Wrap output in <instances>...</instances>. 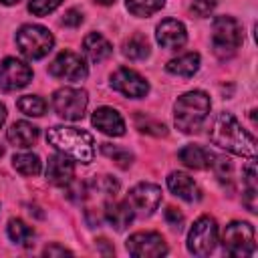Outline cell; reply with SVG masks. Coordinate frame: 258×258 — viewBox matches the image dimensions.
Listing matches in <instances>:
<instances>
[{"instance_id": "6da1fadb", "label": "cell", "mask_w": 258, "mask_h": 258, "mask_svg": "<svg viewBox=\"0 0 258 258\" xmlns=\"http://www.w3.org/2000/svg\"><path fill=\"white\" fill-rule=\"evenodd\" d=\"M210 139L214 145L240 155V157H248L254 159L256 157V141L254 137L238 123V119L232 113H220L210 129Z\"/></svg>"}, {"instance_id": "277c9868", "label": "cell", "mask_w": 258, "mask_h": 258, "mask_svg": "<svg viewBox=\"0 0 258 258\" xmlns=\"http://www.w3.org/2000/svg\"><path fill=\"white\" fill-rule=\"evenodd\" d=\"M244 40L242 26L232 16H216L212 22V46L222 58L232 56Z\"/></svg>"}, {"instance_id": "603a6c76", "label": "cell", "mask_w": 258, "mask_h": 258, "mask_svg": "<svg viewBox=\"0 0 258 258\" xmlns=\"http://www.w3.org/2000/svg\"><path fill=\"white\" fill-rule=\"evenodd\" d=\"M8 236H10V240L14 242V244H18V246H24V248H28V246H32L34 242V232H32V228L28 226V224H24L22 220H18V218H12L10 222H8Z\"/></svg>"}, {"instance_id": "7c38bea8", "label": "cell", "mask_w": 258, "mask_h": 258, "mask_svg": "<svg viewBox=\"0 0 258 258\" xmlns=\"http://www.w3.org/2000/svg\"><path fill=\"white\" fill-rule=\"evenodd\" d=\"M159 202H161V187L153 183H137L127 194V204L135 214H141V216L153 214Z\"/></svg>"}, {"instance_id": "ba28073f", "label": "cell", "mask_w": 258, "mask_h": 258, "mask_svg": "<svg viewBox=\"0 0 258 258\" xmlns=\"http://www.w3.org/2000/svg\"><path fill=\"white\" fill-rule=\"evenodd\" d=\"M218 244V226L210 216H202L187 234V250L194 256H208Z\"/></svg>"}, {"instance_id": "83f0119b", "label": "cell", "mask_w": 258, "mask_h": 258, "mask_svg": "<svg viewBox=\"0 0 258 258\" xmlns=\"http://www.w3.org/2000/svg\"><path fill=\"white\" fill-rule=\"evenodd\" d=\"M101 151L107 155V157H111L117 165H121V167H129L131 165V153L129 151H125V149H121V147H117V145H111V143H103L101 145Z\"/></svg>"}, {"instance_id": "cb8c5ba5", "label": "cell", "mask_w": 258, "mask_h": 258, "mask_svg": "<svg viewBox=\"0 0 258 258\" xmlns=\"http://www.w3.org/2000/svg\"><path fill=\"white\" fill-rule=\"evenodd\" d=\"M123 54L131 60H143L149 54V42L143 34H133L125 44H123Z\"/></svg>"}, {"instance_id": "30bf717a", "label": "cell", "mask_w": 258, "mask_h": 258, "mask_svg": "<svg viewBox=\"0 0 258 258\" xmlns=\"http://www.w3.org/2000/svg\"><path fill=\"white\" fill-rule=\"evenodd\" d=\"M48 73L52 77L64 79V81H83L89 71H87V64H85L81 54H77L73 50H62L50 62Z\"/></svg>"}, {"instance_id": "d6a6232c", "label": "cell", "mask_w": 258, "mask_h": 258, "mask_svg": "<svg viewBox=\"0 0 258 258\" xmlns=\"http://www.w3.org/2000/svg\"><path fill=\"white\" fill-rule=\"evenodd\" d=\"M165 220H167V224H169L171 228H175V230H179L181 224H183V216H181V212H177L175 208H167V210H165Z\"/></svg>"}, {"instance_id": "52a82bcc", "label": "cell", "mask_w": 258, "mask_h": 258, "mask_svg": "<svg viewBox=\"0 0 258 258\" xmlns=\"http://www.w3.org/2000/svg\"><path fill=\"white\" fill-rule=\"evenodd\" d=\"M87 103H89V97H87V91H83V89L62 87V89L54 91V95H52V107H54L56 115L67 121L83 119Z\"/></svg>"}, {"instance_id": "1f68e13d", "label": "cell", "mask_w": 258, "mask_h": 258, "mask_svg": "<svg viewBox=\"0 0 258 258\" xmlns=\"http://www.w3.org/2000/svg\"><path fill=\"white\" fill-rule=\"evenodd\" d=\"M81 22H83V14H81V10H77V8H69V10L62 14V24H64V26L77 28Z\"/></svg>"}, {"instance_id": "74e56055", "label": "cell", "mask_w": 258, "mask_h": 258, "mask_svg": "<svg viewBox=\"0 0 258 258\" xmlns=\"http://www.w3.org/2000/svg\"><path fill=\"white\" fill-rule=\"evenodd\" d=\"M2 155H4V147L0 145V157H2Z\"/></svg>"}, {"instance_id": "8d00e7d4", "label": "cell", "mask_w": 258, "mask_h": 258, "mask_svg": "<svg viewBox=\"0 0 258 258\" xmlns=\"http://www.w3.org/2000/svg\"><path fill=\"white\" fill-rule=\"evenodd\" d=\"M97 2H99V4H105V6H107V4H113L115 0H97Z\"/></svg>"}, {"instance_id": "836d02e7", "label": "cell", "mask_w": 258, "mask_h": 258, "mask_svg": "<svg viewBox=\"0 0 258 258\" xmlns=\"http://www.w3.org/2000/svg\"><path fill=\"white\" fill-rule=\"evenodd\" d=\"M44 256H54V254H71V250H67V248H62V246H46L44 248V252H42Z\"/></svg>"}, {"instance_id": "d6986e66", "label": "cell", "mask_w": 258, "mask_h": 258, "mask_svg": "<svg viewBox=\"0 0 258 258\" xmlns=\"http://www.w3.org/2000/svg\"><path fill=\"white\" fill-rule=\"evenodd\" d=\"M6 137H8V141L12 145L26 149V147H32L36 143V139H38V127H34L28 121H16V123L10 125Z\"/></svg>"}, {"instance_id": "4dcf8cb0", "label": "cell", "mask_w": 258, "mask_h": 258, "mask_svg": "<svg viewBox=\"0 0 258 258\" xmlns=\"http://www.w3.org/2000/svg\"><path fill=\"white\" fill-rule=\"evenodd\" d=\"M220 0H191V10L198 16H210Z\"/></svg>"}, {"instance_id": "4316f807", "label": "cell", "mask_w": 258, "mask_h": 258, "mask_svg": "<svg viewBox=\"0 0 258 258\" xmlns=\"http://www.w3.org/2000/svg\"><path fill=\"white\" fill-rule=\"evenodd\" d=\"M18 109L24 113V115H28V117H40V115H44V111H46V103L40 99V97H36V95H24V97H20L18 99Z\"/></svg>"}, {"instance_id": "7402d4cb", "label": "cell", "mask_w": 258, "mask_h": 258, "mask_svg": "<svg viewBox=\"0 0 258 258\" xmlns=\"http://www.w3.org/2000/svg\"><path fill=\"white\" fill-rule=\"evenodd\" d=\"M165 69L177 77H191L200 69V54L198 52H185V54L169 60Z\"/></svg>"}, {"instance_id": "5b68a950", "label": "cell", "mask_w": 258, "mask_h": 258, "mask_svg": "<svg viewBox=\"0 0 258 258\" xmlns=\"http://www.w3.org/2000/svg\"><path fill=\"white\" fill-rule=\"evenodd\" d=\"M16 44H18V50L26 58L38 60L52 50L54 38L50 30L40 24H24L16 32Z\"/></svg>"}, {"instance_id": "5bb4252c", "label": "cell", "mask_w": 258, "mask_h": 258, "mask_svg": "<svg viewBox=\"0 0 258 258\" xmlns=\"http://www.w3.org/2000/svg\"><path fill=\"white\" fill-rule=\"evenodd\" d=\"M155 38L157 42L167 48V50H175L179 46L185 44L187 40V32H185V26L175 20V18H165L157 24V32H155Z\"/></svg>"}, {"instance_id": "d590c367", "label": "cell", "mask_w": 258, "mask_h": 258, "mask_svg": "<svg viewBox=\"0 0 258 258\" xmlns=\"http://www.w3.org/2000/svg\"><path fill=\"white\" fill-rule=\"evenodd\" d=\"M2 4H6V6H12V4H18L20 0H0Z\"/></svg>"}, {"instance_id": "2e32d148", "label": "cell", "mask_w": 258, "mask_h": 258, "mask_svg": "<svg viewBox=\"0 0 258 258\" xmlns=\"http://www.w3.org/2000/svg\"><path fill=\"white\" fill-rule=\"evenodd\" d=\"M93 125L103 131L105 135H111V137H119L125 133V121L123 117L113 109V107H99L95 109L93 113Z\"/></svg>"}, {"instance_id": "8fae6325", "label": "cell", "mask_w": 258, "mask_h": 258, "mask_svg": "<svg viewBox=\"0 0 258 258\" xmlns=\"http://www.w3.org/2000/svg\"><path fill=\"white\" fill-rule=\"evenodd\" d=\"M30 81H32V69L26 62H22L14 56H8L0 62V89L2 91L22 89Z\"/></svg>"}, {"instance_id": "9c48e42d", "label": "cell", "mask_w": 258, "mask_h": 258, "mask_svg": "<svg viewBox=\"0 0 258 258\" xmlns=\"http://www.w3.org/2000/svg\"><path fill=\"white\" fill-rule=\"evenodd\" d=\"M127 252L139 258H157L167 254V244L157 232H135L127 238Z\"/></svg>"}, {"instance_id": "ac0fdd59", "label": "cell", "mask_w": 258, "mask_h": 258, "mask_svg": "<svg viewBox=\"0 0 258 258\" xmlns=\"http://www.w3.org/2000/svg\"><path fill=\"white\" fill-rule=\"evenodd\" d=\"M83 52L89 56L91 62H101V60H105V58L111 56L113 46H111V42H109L103 34L91 32V34H87L85 40H83Z\"/></svg>"}, {"instance_id": "4fadbf2b", "label": "cell", "mask_w": 258, "mask_h": 258, "mask_svg": "<svg viewBox=\"0 0 258 258\" xmlns=\"http://www.w3.org/2000/svg\"><path fill=\"white\" fill-rule=\"evenodd\" d=\"M111 87L115 91H119L121 95L131 97V99H141L149 91L147 81L139 73H135L131 69H125V67L111 75Z\"/></svg>"}, {"instance_id": "d4e9b609", "label": "cell", "mask_w": 258, "mask_h": 258, "mask_svg": "<svg viewBox=\"0 0 258 258\" xmlns=\"http://www.w3.org/2000/svg\"><path fill=\"white\" fill-rule=\"evenodd\" d=\"M12 165L22 175H38L40 173V167H42L40 157L34 155V153H18V155H14Z\"/></svg>"}, {"instance_id": "e575fe53", "label": "cell", "mask_w": 258, "mask_h": 258, "mask_svg": "<svg viewBox=\"0 0 258 258\" xmlns=\"http://www.w3.org/2000/svg\"><path fill=\"white\" fill-rule=\"evenodd\" d=\"M4 121H6V107L0 103V127L4 125Z\"/></svg>"}, {"instance_id": "e0dca14e", "label": "cell", "mask_w": 258, "mask_h": 258, "mask_svg": "<svg viewBox=\"0 0 258 258\" xmlns=\"http://www.w3.org/2000/svg\"><path fill=\"white\" fill-rule=\"evenodd\" d=\"M167 187L173 196H177L185 202H194L200 198V189H198L196 181L183 171H171L167 175Z\"/></svg>"}, {"instance_id": "484cf974", "label": "cell", "mask_w": 258, "mask_h": 258, "mask_svg": "<svg viewBox=\"0 0 258 258\" xmlns=\"http://www.w3.org/2000/svg\"><path fill=\"white\" fill-rule=\"evenodd\" d=\"M127 2V10L133 16H151L157 10L163 8L165 0H125Z\"/></svg>"}, {"instance_id": "8992f818", "label": "cell", "mask_w": 258, "mask_h": 258, "mask_svg": "<svg viewBox=\"0 0 258 258\" xmlns=\"http://www.w3.org/2000/svg\"><path fill=\"white\" fill-rule=\"evenodd\" d=\"M224 252L230 256H254L256 242H254V228L248 222H232L226 226L222 234Z\"/></svg>"}, {"instance_id": "f1b7e54d", "label": "cell", "mask_w": 258, "mask_h": 258, "mask_svg": "<svg viewBox=\"0 0 258 258\" xmlns=\"http://www.w3.org/2000/svg\"><path fill=\"white\" fill-rule=\"evenodd\" d=\"M62 0H30L28 2V10L36 16H46L52 10H56L60 6Z\"/></svg>"}, {"instance_id": "7a4b0ae2", "label": "cell", "mask_w": 258, "mask_h": 258, "mask_svg": "<svg viewBox=\"0 0 258 258\" xmlns=\"http://www.w3.org/2000/svg\"><path fill=\"white\" fill-rule=\"evenodd\" d=\"M46 141L67 157H73L81 163H91L95 155V143L91 133L79 129V127H50L46 131Z\"/></svg>"}, {"instance_id": "44dd1931", "label": "cell", "mask_w": 258, "mask_h": 258, "mask_svg": "<svg viewBox=\"0 0 258 258\" xmlns=\"http://www.w3.org/2000/svg\"><path fill=\"white\" fill-rule=\"evenodd\" d=\"M105 220L115 228V230H123L131 224V220L135 218V212L131 210V206L125 202H107L105 204Z\"/></svg>"}, {"instance_id": "9a60e30c", "label": "cell", "mask_w": 258, "mask_h": 258, "mask_svg": "<svg viewBox=\"0 0 258 258\" xmlns=\"http://www.w3.org/2000/svg\"><path fill=\"white\" fill-rule=\"evenodd\" d=\"M75 177V165L64 153H56L48 157L46 163V179L54 185H71Z\"/></svg>"}, {"instance_id": "3957f363", "label": "cell", "mask_w": 258, "mask_h": 258, "mask_svg": "<svg viewBox=\"0 0 258 258\" xmlns=\"http://www.w3.org/2000/svg\"><path fill=\"white\" fill-rule=\"evenodd\" d=\"M210 97L204 91H189L175 101L173 121L181 133H198L210 113Z\"/></svg>"}, {"instance_id": "ffe728a7", "label": "cell", "mask_w": 258, "mask_h": 258, "mask_svg": "<svg viewBox=\"0 0 258 258\" xmlns=\"http://www.w3.org/2000/svg\"><path fill=\"white\" fill-rule=\"evenodd\" d=\"M179 159L191 167V169H206V167H212V159H216V155L212 151H208L206 147L202 145H185L179 149Z\"/></svg>"}, {"instance_id": "f546056e", "label": "cell", "mask_w": 258, "mask_h": 258, "mask_svg": "<svg viewBox=\"0 0 258 258\" xmlns=\"http://www.w3.org/2000/svg\"><path fill=\"white\" fill-rule=\"evenodd\" d=\"M137 127L145 133H153V135H165V125L159 123V121H151L149 117H143V115H137Z\"/></svg>"}]
</instances>
